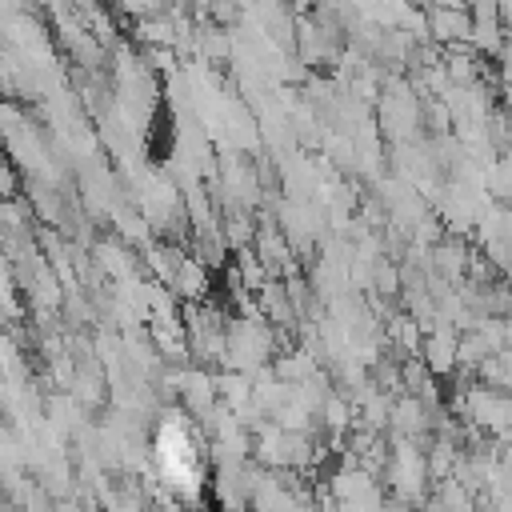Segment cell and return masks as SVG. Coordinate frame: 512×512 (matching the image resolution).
Here are the masks:
<instances>
[{
  "label": "cell",
  "mask_w": 512,
  "mask_h": 512,
  "mask_svg": "<svg viewBox=\"0 0 512 512\" xmlns=\"http://www.w3.org/2000/svg\"><path fill=\"white\" fill-rule=\"evenodd\" d=\"M156 468H160V484H168V492L180 504L200 500L204 492V460H200V440L196 428L184 416H168L156 428V444H152Z\"/></svg>",
  "instance_id": "obj_1"
}]
</instances>
